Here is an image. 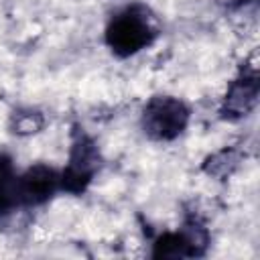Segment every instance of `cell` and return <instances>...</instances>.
Listing matches in <instances>:
<instances>
[{
    "label": "cell",
    "instance_id": "obj_8",
    "mask_svg": "<svg viewBox=\"0 0 260 260\" xmlns=\"http://www.w3.org/2000/svg\"><path fill=\"white\" fill-rule=\"evenodd\" d=\"M43 126V118L39 112H18L14 116V132L18 134H30V132H37L39 128Z\"/></svg>",
    "mask_w": 260,
    "mask_h": 260
},
{
    "label": "cell",
    "instance_id": "obj_3",
    "mask_svg": "<svg viewBox=\"0 0 260 260\" xmlns=\"http://www.w3.org/2000/svg\"><path fill=\"white\" fill-rule=\"evenodd\" d=\"M100 167V152L95 142L83 132V128H75L69 162L61 173V187L67 193H83L91 183L95 171Z\"/></svg>",
    "mask_w": 260,
    "mask_h": 260
},
{
    "label": "cell",
    "instance_id": "obj_2",
    "mask_svg": "<svg viewBox=\"0 0 260 260\" xmlns=\"http://www.w3.org/2000/svg\"><path fill=\"white\" fill-rule=\"evenodd\" d=\"M189 122V108L171 95L152 98L142 112V128L154 140H175Z\"/></svg>",
    "mask_w": 260,
    "mask_h": 260
},
{
    "label": "cell",
    "instance_id": "obj_6",
    "mask_svg": "<svg viewBox=\"0 0 260 260\" xmlns=\"http://www.w3.org/2000/svg\"><path fill=\"white\" fill-rule=\"evenodd\" d=\"M61 187V175L47 165H35L18 177V199L22 205H41Z\"/></svg>",
    "mask_w": 260,
    "mask_h": 260
},
{
    "label": "cell",
    "instance_id": "obj_4",
    "mask_svg": "<svg viewBox=\"0 0 260 260\" xmlns=\"http://www.w3.org/2000/svg\"><path fill=\"white\" fill-rule=\"evenodd\" d=\"M207 246V234L201 225H187L183 232L162 234L152 248L154 258H191L201 256Z\"/></svg>",
    "mask_w": 260,
    "mask_h": 260
},
{
    "label": "cell",
    "instance_id": "obj_5",
    "mask_svg": "<svg viewBox=\"0 0 260 260\" xmlns=\"http://www.w3.org/2000/svg\"><path fill=\"white\" fill-rule=\"evenodd\" d=\"M258 73L254 67L242 69V73L232 81L223 106H221V116L225 120H238L242 116H248L252 108L258 102Z\"/></svg>",
    "mask_w": 260,
    "mask_h": 260
},
{
    "label": "cell",
    "instance_id": "obj_7",
    "mask_svg": "<svg viewBox=\"0 0 260 260\" xmlns=\"http://www.w3.org/2000/svg\"><path fill=\"white\" fill-rule=\"evenodd\" d=\"M20 205L18 199V177L14 175L12 158L0 152V213L12 211Z\"/></svg>",
    "mask_w": 260,
    "mask_h": 260
},
{
    "label": "cell",
    "instance_id": "obj_1",
    "mask_svg": "<svg viewBox=\"0 0 260 260\" xmlns=\"http://www.w3.org/2000/svg\"><path fill=\"white\" fill-rule=\"evenodd\" d=\"M156 37V28L152 24L150 12L132 4L120 10L106 28V43L118 57H130L144 47H148Z\"/></svg>",
    "mask_w": 260,
    "mask_h": 260
},
{
    "label": "cell",
    "instance_id": "obj_9",
    "mask_svg": "<svg viewBox=\"0 0 260 260\" xmlns=\"http://www.w3.org/2000/svg\"><path fill=\"white\" fill-rule=\"evenodd\" d=\"M250 2H256V0H234V6H244V4H250Z\"/></svg>",
    "mask_w": 260,
    "mask_h": 260
}]
</instances>
